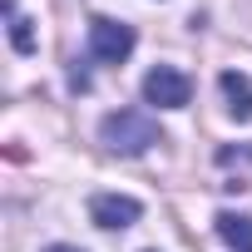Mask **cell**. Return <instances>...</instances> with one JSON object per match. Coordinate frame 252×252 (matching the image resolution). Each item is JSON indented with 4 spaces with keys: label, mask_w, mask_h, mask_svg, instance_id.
<instances>
[{
    "label": "cell",
    "mask_w": 252,
    "mask_h": 252,
    "mask_svg": "<svg viewBox=\"0 0 252 252\" xmlns=\"http://www.w3.org/2000/svg\"><path fill=\"white\" fill-rule=\"evenodd\" d=\"M99 144L109 154H124V158H139L149 154L154 144H163V129L144 114V109H114L99 119Z\"/></svg>",
    "instance_id": "1"
},
{
    "label": "cell",
    "mask_w": 252,
    "mask_h": 252,
    "mask_svg": "<svg viewBox=\"0 0 252 252\" xmlns=\"http://www.w3.org/2000/svg\"><path fill=\"white\" fill-rule=\"evenodd\" d=\"M134 45H139L134 25L109 20V15H94V20H89V55H94L99 64H124V60L134 55Z\"/></svg>",
    "instance_id": "2"
},
{
    "label": "cell",
    "mask_w": 252,
    "mask_h": 252,
    "mask_svg": "<svg viewBox=\"0 0 252 252\" xmlns=\"http://www.w3.org/2000/svg\"><path fill=\"white\" fill-rule=\"evenodd\" d=\"M144 99L158 104V109H188L193 79H188L183 69H173V64H154V69L144 74Z\"/></svg>",
    "instance_id": "3"
},
{
    "label": "cell",
    "mask_w": 252,
    "mask_h": 252,
    "mask_svg": "<svg viewBox=\"0 0 252 252\" xmlns=\"http://www.w3.org/2000/svg\"><path fill=\"white\" fill-rule=\"evenodd\" d=\"M89 218L99 227H109V232H124V227H134L144 218V203L129 198V193H94L89 198Z\"/></svg>",
    "instance_id": "4"
},
{
    "label": "cell",
    "mask_w": 252,
    "mask_h": 252,
    "mask_svg": "<svg viewBox=\"0 0 252 252\" xmlns=\"http://www.w3.org/2000/svg\"><path fill=\"white\" fill-rule=\"evenodd\" d=\"M218 89H222V99H227V114H232L237 124H252V79H247L242 69H222V74H218Z\"/></svg>",
    "instance_id": "5"
},
{
    "label": "cell",
    "mask_w": 252,
    "mask_h": 252,
    "mask_svg": "<svg viewBox=\"0 0 252 252\" xmlns=\"http://www.w3.org/2000/svg\"><path fill=\"white\" fill-rule=\"evenodd\" d=\"M218 237H222L232 252H252V218L222 208V213H218Z\"/></svg>",
    "instance_id": "6"
},
{
    "label": "cell",
    "mask_w": 252,
    "mask_h": 252,
    "mask_svg": "<svg viewBox=\"0 0 252 252\" xmlns=\"http://www.w3.org/2000/svg\"><path fill=\"white\" fill-rule=\"evenodd\" d=\"M5 20H10V50H15V55H35V30H30V20L15 10V0H5Z\"/></svg>",
    "instance_id": "7"
},
{
    "label": "cell",
    "mask_w": 252,
    "mask_h": 252,
    "mask_svg": "<svg viewBox=\"0 0 252 252\" xmlns=\"http://www.w3.org/2000/svg\"><path fill=\"white\" fill-rule=\"evenodd\" d=\"M45 252H84V247H69V242H55V247H45Z\"/></svg>",
    "instance_id": "8"
}]
</instances>
